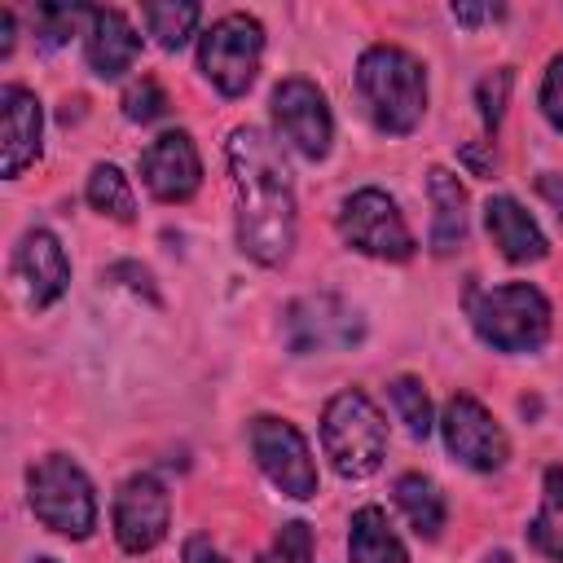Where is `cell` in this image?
Returning a JSON list of instances; mask_svg holds the SVG:
<instances>
[{
	"instance_id": "1f68e13d",
	"label": "cell",
	"mask_w": 563,
	"mask_h": 563,
	"mask_svg": "<svg viewBox=\"0 0 563 563\" xmlns=\"http://www.w3.org/2000/svg\"><path fill=\"white\" fill-rule=\"evenodd\" d=\"M501 9H471V4H453V18L457 22H484V18H497Z\"/></svg>"
},
{
	"instance_id": "f1b7e54d",
	"label": "cell",
	"mask_w": 563,
	"mask_h": 563,
	"mask_svg": "<svg viewBox=\"0 0 563 563\" xmlns=\"http://www.w3.org/2000/svg\"><path fill=\"white\" fill-rule=\"evenodd\" d=\"M541 114L563 132V53L550 57L545 79H541Z\"/></svg>"
},
{
	"instance_id": "d6a6232c",
	"label": "cell",
	"mask_w": 563,
	"mask_h": 563,
	"mask_svg": "<svg viewBox=\"0 0 563 563\" xmlns=\"http://www.w3.org/2000/svg\"><path fill=\"white\" fill-rule=\"evenodd\" d=\"M541 194H545V198L559 207V216H563V180H559V176H541Z\"/></svg>"
},
{
	"instance_id": "8fae6325",
	"label": "cell",
	"mask_w": 563,
	"mask_h": 563,
	"mask_svg": "<svg viewBox=\"0 0 563 563\" xmlns=\"http://www.w3.org/2000/svg\"><path fill=\"white\" fill-rule=\"evenodd\" d=\"M172 501L154 475H128L114 493V537L128 554H145L167 537Z\"/></svg>"
},
{
	"instance_id": "4dcf8cb0",
	"label": "cell",
	"mask_w": 563,
	"mask_h": 563,
	"mask_svg": "<svg viewBox=\"0 0 563 563\" xmlns=\"http://www.w3.org/2000/svg\"><path fill=\"white\" fill-rule=\"evenodd\" d=\"M13 53V9H0V57Z\"/></svg>"
},
{
	"instance_id": "5b68a950",
	"label": "cell",
	"mask_w": 563,
	"mask_h": 563,
	"mask_svg": "<svg viewBox=\"0 0 563 563\" xmlns=\"http://www.w3.org/2000/svg\"><path fill=\"white\" fill-rule=\"evenodd\" d=\"M26 497H31L35 519L70 541H84L97 528L92 484L66 453H48L26 471Z\"/></svg>"
},
{
	"instance_id": "3957f363",
	"label": "cell",
	"mask_w": 563,
	"mask_h": 563,
	"mask_svg": "<svg viewBox=\"0 0 563 563\" xmlns=\"http://www.w3.org/2000/svg\"><path fill=\"white\" fill-rule=\"evenodd\" d=\"M321 449H325L330 466L343 479H369L383 466L387 422L361 387H347V391L325 400V409H321Z\"/></svg>"
},
{
	"instance_id": "603a6c76",
	"label": "cell",
	"mask_w": 563,
	"mask_h": 563,
	"mask_svg": "<svg viewBox=\"0 0 563 563\" xmlns=\"http://www.w3.org/2000/svg\"><path fill=\"white\" fill-rule=\"evenodd\" d=\"M141 18H145L150 35H154L163 48H180V44L194 35L202 9H198L194 0H167V4H145Z\"/></svg>"
},
{
	"instance_id": "ffe728a7",
	"label": "cell",
	"mask_w": 563,
	"mask_h": 563,
	"mask_svg": "<svg viewBox=\"0 0 563 563\" xmlns=\"http://www.w3.org/2000/svg\"><path fill=\"white\" fill-rule=\"evenodd\" d=\"M396 506L405 510V519H409V528L418 537H427V541L440 537V528H444V497H440V488L427 475H400L396 479Z\"/></svg>"
},
{
	"instance_id": "4316f807",
	"label": "cell",
	"mask_w": 563,
	"mask_h": 563,
	"mask_svg": "<svg viewBox=\"0 0 563 563\" xmlns=\"http://www.w3.org/2000/svg\"><path fill=\"white\" fill-rule=\"evenodd\" d=\"M163 110H167V97H163V88H158L150 75H141V79L128 84V92H123V114H128L132 123H154Z\"/></svg>"
},
{
	"instance_id": "9a60e30c",
	"label": "cell",
	"mask_w": 563,
	"mask_h": 563,
	"mask_svg": "<svg viewBox=\"0 0 563 563\" xmlns=\"http://www.w3.org/2000/svg\"><path fill=\"white\" fill-rule=\"evenodd\" d=\"M40 128H44V114L35 92H26L22 84H9L0 92V172L4 176H22V167L35 163Z\"/></svg>"
},
{
	"instance_id": "f546056e",
	"label": "cell",
	"mask_w": 563,
	"mask_h": 563,
	"mask_svg": "<svg viewBox=\"0 0 563 563\" xmlns=\"http://www.w3.org/2000/svg\"><path fill=\"white\" fill-rule=\"evenodd\" d=\"M185 563H229L207 537H189V545H185Z\"/></svg>"
},
{
	"instance_id": "ba28073f",
	"label": "cell",
	"mask_w": 563,
	"mask_h": 563,
	"mask_svg": "<svg viewBox=\"0 0 563 563\" xmlns=\"http://www.w3.org/2000/svg\"><path fill=\"white\" fill-rule=\"evenodd\" d=\"M251 453L260 462V471L273 479V488H282L295 501H308L317 493V466L308 453V440L295 422L260 413L251 422Z\"/></svg>"
},
{
	"instance_id": "2e32d148",
	"label": "cell",
	"mask_w": 563,
	"mask_h": 563,
	"mask_svg": "<svg viewBox=\"0 0 563 563\" xmlns=\"http://www.w3.org/2000/svg\"><path fill=\"white\" fill-rule=\"evenodd\" d=\"M136 53H141V35H136V26L119 9H88L84 62L92 66V75L119 79L123 70H132Z\"/></svg>"
},
{
	"instance_id": "83f0119b",
	"label": "cell",
	"mask_w": 563,
	"mask_h": 563,
	"mask_svg": "<svg viewBox=\"0 0 563 563\" xmlns=\"http://www.w3.org/2000/svg\"><path fill=\"white\" fill-rule=\"evenodd\" d=\"M510 84H515V75H510L506 66L479 79V88H475V101H479V119H484V128H497V123H501V110H506Z\"/></svg>"
},
{
	"instance_id": "484cf974",
	"label": "cell",
	"mask_w": 563,
	"mask_h": 563,
	"mask_svg": "<svg viewBox=\"0 0 563 563\" xmlns=\"http://www.w3.org/2000/svg\"><path fill=\"white\" fill-rule=\"evenodd\" d=\"M79 18H88V9H79V4H40L35 9V40H40V48L66 44Z\"/></svg>"
},
{
	"instance_id": "9c48e42d",
	"label": "cell",
	"mask_w": 563,
	"mask_h": 563,
	"mask_svg": "<svg viewBox=\"0 0 563 563\" xmlns=\"http://www.w3.org/2000/svg\"><path fill=\"white\" fill-rule=\"evenodd\" d=\"M273 123H277V136L303 154V158H325L330 154V141H334V119H330V106H325V92L308 79H282L273 88Z\"/></svg>"
},
{
	"instance_id": "277c9868",
	"label": "cell",
	"mask_w": 563,
	"mask_h": 563,
	"mask_svg": "<svg viewBox=\"0 0 563 563\" xmlns=\"http://www.w3.org/2000/svg\"><path fill=\"white\" fill-rule=\"evenodd\" d=\"M471 325L497 352H537L550 339V303L528 282H506L471 295Z\"/></svg>"
},
{
	"instance_id": "52a82bcc",
	"label": "cell",
	"mask_w": 563,
	"mask_h": 563,
	"mask_svg": "<svg viewBox=\"0 0 563 563\" xmlns=\"http://www.w3.org/2000/svg\"><path fill=\"white\" fill-rule=\"evenodd\" d=\"M339 233L352 251L361 255H374V260H391V264H405L413 255V233L400 216V207L383 194V189H356L343 211H339Z\"/></svg>"
},
{
	"instance_id": "ac0fdd59",
	"label": "cell",
	"mask_w": 563,
	"mask_h": 563,
	"mask_svg": "<svg viewBox=\"0 0 563 563\" xmlns=\"http://www.w3.org/2000/svg\"><path fill=\"white\" fill-rule=\"evenodd\" d=\"M427 194H431V251L435 255H453L466 238V189L457 185L453 172L444 167H431L427 172Z\"/></svg>"
},
{
	"instance_id": "7c38bea8",
	"label": "cell",
	"mask_w": 563,
	"mask_h": 563,
	"mask_svg": "<svg viewBox=\"0 0 563 563\" xmlns=\"http://www.w3.org/2000/svg\"><path fill=\"white\" fill-rule=\"evenodd\" d=\"M141 180L158 202H189L202 185V158L189 132H163L141 154Z\"/></svg>"
},
{
	"instance_id": "30bf717a",
	"label": "cell",
	"mask_w": 563,
	"mask_h": 563,
	"mask_svg": "<svg viewBox=\"0 0 563 563\" xmlns=\"http://www.w3.org/2000/svg\"><path fill=\"white\" fill-rule=\"evenodd\" d=\"M440 435H444L449 453H453L462 466H471V471H501L506 457H510L506 431H501V427L493 422V413H488L475 396H466V391H457V396L444 400Z\"/></svg>"
},
{
	"instance_id": "d6986e66",
	"label": "cell",
	"mask_w": 563,
	"mask_h": 563,
	"mask_svg": "<svg viewBox=\"0 0 563 563\" xmlns=\"http://www.w3.org/2000/svg\"><path fill=\"white\" fill-rule=\"evenodd\" d=\"M347 554H352V563H409L405 541L396 537V528L387 523V515L378 506H361L352 515Z\"/></svg>"
},
{
	"instance_id": "cb8c5ba5",
	"label": "cell",
	"mask_w": 563,
	"mask_h": 563,
	"mask_svg": "<svg viewBox=\"0 0 563 563\" xmlns=\"http://www.w3.org/2000/svg\"><path fill=\"white\" fill-rule=\"evenodd\" d=\"M391 405H396V413H400V422L409 427L413 440L431 435V400H427V387L413 374H400L391 383Z\"/></svg>"
},
{
	"instance_id": "e0dca14e",
	"label": "cell",
	"mask_w": 563,
	"mask_h": 563,
	"mask_svg": "<svg viewBox=\"0 0 563 563\" xmlns=\"http://www.w3.org/2000/svg\"><path fill=\"white\" fill-rule=\"evenodd\" d=\"M484 229H488L493 246H497L510 264H537V260H545V251H550L541 224H537L510 194H497V198L484 202Z\"/></svg>"
},
{
	"instance_id": "6da1fadb",
	"label": "cell",
	"mask_w": 563,
	"mask_h": 563,
	"mask_svg": "<svg viewBox=\"0 0 563 563\" xmlns=\"http://www.w3.org/2000/svg\"><path fill=\"white\" fill-rule=\"evenodd\" d=\"M238 198V251L264 268L295 246V185L282 150L260 128H238L224 145Z\"/></svg>"
},
{
	"instance_id": "d4e9b609",
	"label": "cell",
	"mask_w": 563,
	"mask_h": 563,
	"mask_svg": "<svg viewBox=\"0 0 563 563\" xmlns=\"http://www.w3.org/2000/svg\"><path fill=\"white\" fill-rule=\"evenodd\" d=\"M260 563H312V528L303 519L282 523L273 545L260 554Z\"/></svg>"
},
{
	"instance_id": "5bb4252c",
	"label": "cell",
	"mask_w": 563,
	"mask_h": 563,
	"mask_svg": "<svg viewBox=\"0 0 563 563\" xmlns=\"http://www.w3.org/2000/svg\"><path fill=\"white\" fill-rule=\"evenodd\" d=\"M356 334H361L356 312L334 295H308V299L290 303V312H286V339L295 352L339 347V343H352Z\"/></svg>"
},
{
	"instance_id": "4fadbf2b",
	"label": "cell",
	"mask_w": 563,
	"mask_h": 563,
	"mask_svg": "<svg viewBox=\"0 0 563 563\" xmlns=\"http://www.w3.org/2000/svg\"><path fill=\"white\" fill-rule=\"evenodd\" d=\"M13 277L22 286L26 308H48L53 299H62L66 282H70V264L62 242L48 229H26L18 251H13Z\"/></svg>"
},
{
	"instance_id": "7a4b0ae2",
	"label": "cell",
	"mask_w": 563,
	"mask_h": 563,
	"mask_svg": "<svg viewBox=\"0 0 563 563\" xmlns=\"http://www.w3.org/2000/svg\"><path fill=\"white\" fill-rule=\"evenodd\" d=\"M356 92L369 110V119L391 132V136H405L422 123V110H427V75H422V62L396 44H374L361 53L356 62Z\"/></svg>"
},
{
	"instance_id": "44dd1931",
	"label": "cell",
	"mask_w": 563,
	"mask_h": 563,
	"mask_svg": "<svg viewBox=\"0 0 563 563\" xmlns=\"http://www.w3.org/2000/svg\"><path fill=\"white\" fill-rule=\"evenodd\" d=\"M532 545L545 554V559H559L563 563V466H550L545 479H541V510L532 519Z\"/></svg>"
},
{
	"instance_id": "8992f818",
	"label": "cell",
	"mask_w": 563,
	"mask_h": 563,
	"mask_svg": "<svg viewBox=\"0 0 563 563\" xmlns=\"http://www.w3.org/2000/svg\"><path fill=\"white\" fill-rule=\"evenodd\" d=\"M260 57H264V26L251 13H224L198 40V70L224 97H242L255 84Z\"/></svg>"
},
{
	"instance_id": "836d02e7",
	"label": "cell",
	"mask_w": 563,
	"mask_h": 563,
	"mask_svg": "<svg viewBox=\"0 0 563 563\" xmlns=\"http://www.w3.org/2000/svg\"><path fill=\"white\" fill-rule=\"evenodd\" d=\"M31 563H57V559H31Z\"/></svg>"
},
{
	"instance_id": "7402d4cb",
	"label": "cell",
	"mask_w": 563,
	"mask_h": 563,
	"mask_svg": "<svg viewBox=\"0 0 563 563\" xmlns=\"http://www.w3.org/2000/svg\"><path fill=\"white\" fill-rule=\"evenodd\" d=\"M88 202L101 211V216H110V220H132L136 216V202H132V185H128V176L114 167V163H97L92 172H88Z\"/></svg>"
}]
</instances>
